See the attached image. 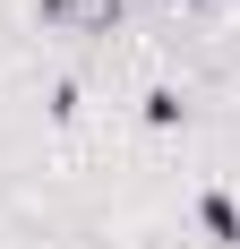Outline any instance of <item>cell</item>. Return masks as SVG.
Instances as JSON below:
<instances>
[]
</instances>
